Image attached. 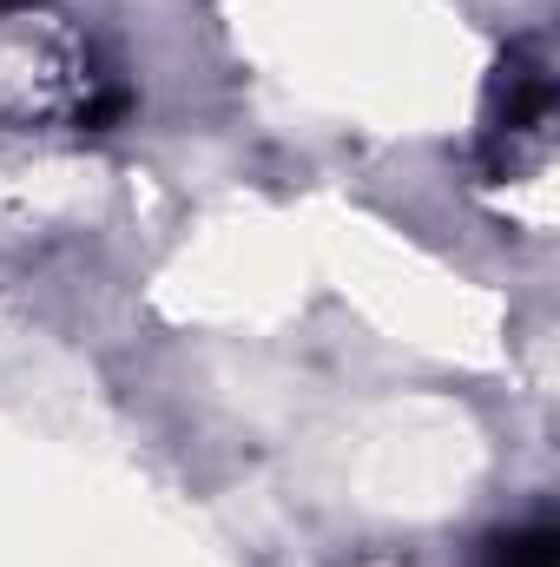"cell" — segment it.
Wrapping results in <instances>:
<instances>
[{"label": "cell", "instance_id": "obj_1", "mask_svg": "<svg viewBox=\"0 0 560 567\" xmlns=\"http://www.w3.org/2000/svg\"><path fill=\"white\" fill-rule=\"evenodd\" d=\"M133 106L86 20L46 0H0V133H106Z\"/></svg>", "mask_w": 560, "mask_h": 567}, {"label": "cell", "instance_id": "obj_3", "mask_svg": "<svg viewBox=\"0 0 560 567\" xmlns=\"http://www.w3.org/2000/svg\"><path fill=\"white\" fill-rule=\"evenodd\" d=\"M475 567H560L554 522H515V528H495V535L481 542Z\"/></svg>", "mask_w": 560, "mask_h": 567}, {"label": "cell", "instance_id": "obj_2", "mask_svg": "<svg viewBox=\"0 0 560 567\" xmlns=\"http://www.w3.org/2000/svg\"><path fill=\"white\" fill-rule=\"evenodd\" d=\"M548 140H554V60L541 33H521L488 80L475 165L488 178H521L548 158Z\"/></svg>", "mask_w": 560, "mask_h": 567}]
</instances>
